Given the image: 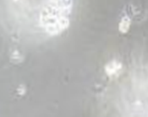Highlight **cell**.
Segmentation results:
<instances>
[{"instance_id": "6da1fadb", "label": "cell", "mask_w": 148, "mask_h": 117, "mask_svg": "<svg viewBox=\"0 0 148 117\" xmlns=\"http://www.w3.org/2000/svg\"><path fill=\"white\" fill-rule=\"evenodd\" d=\"M47 5L52 7L59 14L67 16L72 10V0H47Z\"/></svg>"}, {"instance_id": "7a4b0ae2", "label": "cell", "mask_w": 148, "mask_h": 117, "mask_svg": "<svg viewBox=\"0 0 148 117\" xmlns=\"http://www.w3.org/2000/svg\"><path fill=\"white\" fill-rule=\"evenodd\" d=\"M123 65L121 62L118 61H111L110 62L107 63L105 66V72L108 77H113L119 73V72L122 69Z\"/></svg>"}, {"instance_id": "3957f363", "label": "cell", "mask_w": 148, "mask_h": 117, "mask_svg": "<svg viewBox=\"0 0 148 117\" xmlns=\"http://www.w3.org/2000/svg\"><path fill=\"white\" fill-rule=\"evenodd\" d=\"M130 25H131V20L129 16H124L120 22L119 24V30L120 33L122 34H125L127 33L129 30H130Z\"/></svg>"}, {"instance_id": "277c9868", "label": "cell", "mask_w": 148, "mask_h": 117, "mask_svg": "<svg viewBox=\"0 0 148 117\" xmlns=\"http://www.w3.org/2000/svg\"><path fill=\"white\" fill-rule=\"evenodd\" d=\"M21 55H20V53L17 51H15L14 53H13V55H12V58L14 59V60H21Z\"/></svg>"}, {"instance_id": "5b68a950", "label": "cell", "mask_w": 148, "mask_h": 117, "mask_svg": "<svg viewBox=\"0 0 148 117\" xmlns=\"http://www.w3.org/2000/svg\"><path fill=\"white\" fill-rule=\"evenodd\" d=\"M18 93L20 95H24L25 93V88L24 85H21L18 89Z\"/></svg>"}, {"instance_id": "8992f818", "label": "cell", "mask_w": 148, "mask_h": 117, "mask_svg": "<svg viewBox=\"0 0 148 117\" xmlns=\"http://www.w3.org/2000/svg\"><path fill=\"white\" fill-rule=\"evenodd\" d=\"M13 1H14V2H17L18 0H13Z\"/></svg>"}]
</instances>
